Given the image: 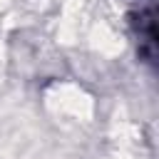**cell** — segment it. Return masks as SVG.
Instances as JSON below:
<instances>
[{
	"mask_svg": "<svg viewBox=\"0 0 159 159\" xmlns=\"http://www.w3.org/2000/svg\"><path fill=\"white\" fill-rule=\"evenodd\" d=\"M45 112L65 129H84L94 122V94L75 80H52L42 92Z\"/></svg>",
	"mask_w": 159,
	"mask_h": 159,
	"instance_id": "cell-1",
	"label": "cell"
},
{
	"mask_svg": "<svg viewBox=\"0 0 159 159\" xmlns=\"http://www.w3.org/2000/svg\"><path fill=\"white\" fill-rule=\"evenodd\" d=\"M84 7L87 0H62V15H60V35L65 42H75L77 35H82L84 25Z\"/></svg>",
	"mask_w": 159,
	"mask_h": 159,
	"instance_id": "cell-2",
	"label": "cell"
},
{
	"mask_svg": "<svg viewBox=\"0 0 159 159\" xmlns=\"http://www.w3.org/2000/svg\"><path fill=\"white\" fill-rule=\"evenodd\" d=\"M112 159H134V139H132V127L127 122L117 124L112 142Z\"/></svg>",
	"mask_w": 159,
	"mask_h": 159,
	"instance_id": "cell-3",
	"label": "cell"
},
{
	"mask_svg": "<svg viewBox=\"0 0 159 159\" xmlns=\"http://www.w3.org/2000/svg\"><path fill=\"white\" fill-rule=\"evenodd\" d=\"M7 2H10V0H0V12L5 10V5H7Z\"/></svg>",
	"mask_w": 159,
	"mask_h": 159,
	"instance_id": "cell-4",
	"label": "cell"
}]
</instances>
